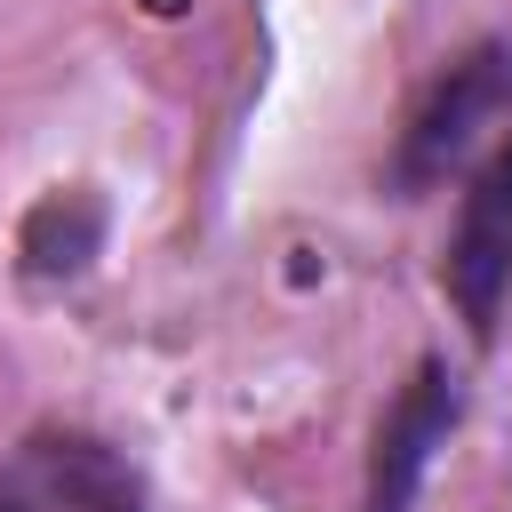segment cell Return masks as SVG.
<instances>
[{
	"instance_id": "3",
	"label": "cell",
	"mask_w": 512,
	"mask_h": 512,
	"mask_svg": "<svg viewBox=\"0 0 512 512\" xmlns=\"http://www.w3.org/2000/svg\"><path fill=\"white\" fill-rule=\"evenodd\" d=\"M456 312L472 336H496V312L512 296V136L488 152V168L472 176L456 232H448V264H440Z\"/></svg>"
},
{
	"instance_id": "2",
	"label": "cell",
	"mask_w": 512,
	"mask_h": 512,
	"mask_svg": "<svg viewBox=\"0 0 512 512\" xmlns=\"http://www.w3.org/2000/svg\"><path fill=\"white\" fill-rule=\"evenodd\" d=\"M0 512H144V480L88 432H40L0 464Z\"/></svg>"
},
{
	"instance_id": "1",
	"label": "cell",
	"mask_w": 512,
	"mask_h": 512,
	"mask_svg": "<svg viewBox=\"0 0 512 512\" xmlns=\"http://www.w3.org/2000/svg\"><path fill=\"white\" fill-rule=\"evenodd\" d=\"M504 112H512V48H504V40H480L472 56H456V64L432 80V96L416 104V120L400 128L392 184H400V192L448 184Z\"/></svg>"
},
{
	"instance_id": "4",
	"label": "cell",
	"mask_w": 512,
	"mask_h": 512,
	"mask_svg": "<svg viewBox=\"0 0 512 512\" xmlns=\"http://www.w3.org/2000/svg\"><path fill=\"white\" fill-rule=\"evenodd\" d=\"M456 416H464L456 376H448L440 360H424V368L400 384L392 416L376 424V456H368V504H360V512H408V504H416V488H424V472H432V448L456 432Z\"/></svg>"
}]
</instances>
